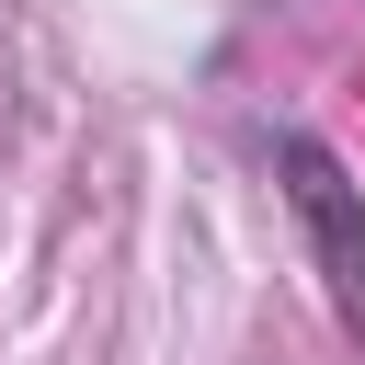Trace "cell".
<instances>
[{"label": "cell", "instance_id": "1", "mask_svg": "<svg viewBox=\"0 0 365 365\" xmlns=\"http://www.w3.org/2000/svg\"><path fill=\"white\" fill-rule=\"evenodd\" d=\"M285 205H297L308 240H319V285H331V308L365 331V205H354L342 160H331L319 137H285Z\"/></svg>", "mask_w": 365, "mask_h": 365}]
</instances>
